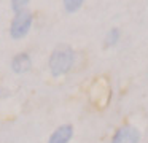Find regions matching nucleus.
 I'll use <instances>...</instances> for the list:
<instances>
[{"mask_svg": "<svg viewBox=\"0 0 148 143\" xmlns=\"http://www.w3.org/2000/svg\"><path fill=\"white\" fill-rule=\"evenodd\" d=\"M32 13L29 10H21L14 14L13 21L10 25V35L13 40H21L24 38L30 30V25H32Z\"/></svg>", "mask_w": 148, "mask_h": 143, "instance_id": "obj_2", "label": "nucleus"}, {"mask_svg": "<svg viewBox=\"0 0 148 143\" xmlns=\"http://www.w3.org/2000/svg\"><path fill=\"white\" fill-rule=\"evenodd\" d=\"M27 3H29V0H11V10L14 13L21 11V10H26Z\"/></svg>", "mask_w": 148, "mask_h": 143, "instance_id": "obj_8", "label": "nucleus"}, {"mask_svg": "<svg viewBox=\"0 0 148 143\" xmlns=\"http://www.w3.org/2000/svg\"><path fill=\"white\" fill-rule=\"evenodd\" d=\"M30 67H32V60H30V56L27 53L16 54L11 60V68L16 73H26L30 70Z\"/></svg>", "mask_w": 148, "mask_h": 143, "instance_id": "obj_4", "label": "nucleus"}, {"mask_svg": "<svg viewBox=\"0 0 148 143\" xmlns=\"http://www.w3.org/2000/svg\"><path fill=\"white\" fill-rule=\"evenodd\" d=\"M72 135H73V129H72V126H69V124L67 126H61L51 133L48 143H69L70 138H72Z\"/></svg>", "mask_w": 148, "mask_h": 143, "instance_id": "obj_5", "label": "nucleus"}, {"mask_svg": "<svg viewBox=\"0 0 148 143\" xmlns=\"http://www.w3.org/2000/svg\"><path fill=\"white\" fill-rule=\"evenodd\" d=\"M118 40H119V30L118 29H112V30L107 34V37H105V46L107 48L115 46V44L118 43Z\"/></svg>", "mask_w": 148, "mask_h": 143, "instance_id": "obj_7", "label": "nucleus"}, {"mask_svg": "<svg viewBox=\"0 0 148 143\" xmlns=\"http://www.w3.org/2000/svg\"><path fill=\"white\" fill-rule=\"evenodd\" d=\"M83 2H84V0H62L65 11H69V13L78 11V10L81 8V5H83Z\"/></svg>", "mask_w": 148, "mask_h": 143, "instance_id": "obj_6", "label": "nucleus"}, {"mask_svg": "<svg viewBox=\"0 0 148 143\" xmlns=\"http://www.w3.org/2000/svg\"><path fill=\"white\" fill-rule=\"evenodd\" d=\"M49 72L53 76L65 75L73 65V49L69 44H59L49 57Z\"/></svg>", "mask_w": 148, "mask_h": 143, "instance_id": "obj_1", "label": "nucleus"}, {"mask_svg": "<svg viewBox=\"0 0 148 143\" xmlns=\"http://www.w3.org/2000/svg\"><path fill=\"white\" fill-rule=\"evenodd\" d=\"M138 140H140V132L137 127L123 126L113 135L112 143H138Z\"/></svg>", "mask_w": 148, "mask_h": 143, "instance_id": "obj_3", "label": "nucleus"}]
</instances>
